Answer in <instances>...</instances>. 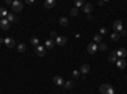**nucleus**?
Listing matches in <instances>:
<instances>
[{
    "label": "nucleus",
    "mask_w": 127,
    "mask_h": 94,
    "mask_svg": "<svg viewBox=\"0 0 127 94\" xmlns=\"http://www.w3.org/2000/svg\"><path fill=\"white\" fill-rule=\"evenodd\" d=\"M99 90H100V93H103V94H114L113 88H112L109 84H102L100 88H99Z\"/></svg>",
    "instance_id": "nucleus-1"
},
{
    "label": "nucleus",
    "mask_w": 127,
    "mask_h": 94,
    "mask_svg": "<svg viewBox=\"0 0 127 94\" xmlns=\"http://www.w3.org/2000/svg\"><path fill=\"white\" fill-rule=\"evenodd\" d=\"M12 9H13V12H15V13H20L22 10H23V3L19 1V0H15V1H13V4H12Z\"/></svg>",
    "instance_id": "nucleus-2"
},
{
    "label": "nucleus",
    "mask_w": 127,
    "mask_h": 94,
    "mask_svg": "<svg viewBox=\"0 0 127 94\" xmlns=\"http://www.w3.org/2000/svg\"><path fill=\"white\" fill-rule=\"evenodd\" d=\"M113 31L117 33V32H121L123 31V24H122V20H114V23H113Z\"/></svg>",
    "instance_id": "nucleus-3"
},
{
    "label": "nucleus",
    "mask_w": 127,
    "mask_h": 94,
    "mask_svg": "<svg viewBox=\"0 0 127 94\" xmlns=\"http://www.w3.org/2000/svg\"><path fill=\"white\" fill-rule=\"evenodd\" d=\"M86 50H88V52L90 54V55H94L97 51H98V46H97V43L92 42V43H89V45H88Z\"/></svg>",
    "instance_id": "nucleus-4"
},
{
    "label": "nucleus",
    "mask_w": 127,
    "mask_h": 94,
    "mask_svg": "<svg viewBox=\"0 0 127 94\" xmlns=\"http://www.w3.org/2000/svg\"><path fill=\"white\" fill-rule=\"evenodd\" d=\"M36 54L37 56H40V57H43L44 55H46V47H43V46H37L36 47Z\"/></svg>",
    "instance_id": "nucleus-5"
},
{
    "label": "nucleus",
    "mask_w": 127,
    "mask_h": 94,
    "mask_svg": "<svg viewBox=\"0 0 127 94\" xmlns=\"http://www.w3.org/2000/svg\"><path fill=\"white\" fill-rule=\"evenodd\" d=\"M4 43H5V46L8 48H13L14 46H15V41H14L13 38H10V37L4 38Z\"/></svg>",
    "instance_id": "nucleus-6"
},
{
    "label": "nucleus",
    "mask_w": 127,
    "mask_h": 94,
    "mask_svg": "<svg viewBox=\"0 0 127 94\" xmlns=\"http://www.w3.org/2000/svg\"><path fill=\"white\" fill-rule=\"evenodd\" d=\"M66 41H68V38L64 37V36H57V38L55 40V43L58 45V46H64L66 43Z\"/></svg>",
    "instance_id": "nucleus-7"
},
{
    "label": "nucleus",
    "mask_w": 127,
    "mask_h": 94,
    "mask_svg": "<svg viewBox=\"0 0 127 94\" xmlns=\"http://www.w3.org/2000/svg\"><path fill=\"white\" fill-rule=\"evenodd\" d=\"M0 27H1L4 31H8V29H9V27H10V24H9V20L6 19V18L1 19V20H0Z\"/></svg>",
    "instance_id": "nucleus-8"
},
{
    "label": "nucleus",
    "mask_w": 127,
    "mask_h": 94,
    "mask_svg": "<svg viewBox=\"0 0 127 94\" xmlns=\"http://www.w3.org/2000/svg\"><path fill=\"white\" fill-rule=\"evenodd\" d=\"M55 5H56V0H46V1L43 3V6L46 9H51V8H54Z\"/></svg>",
    "instance_id": "nucleus-9"
},
{
    "label": "nucleus",
    "mask_w": 127,
    "mask_h": 94,
    "mask_svg": "<svg viewBox=\"0 0 127 94\" xmlns=\"http://www.w3.org/2000/svg\"><path fill=\"white\" fill-rule=\"evenodd\" d=\"M54 84H56V85H58V86H64L65 81H64V79H62L61 76L56 75V76H54Z\"/></svg>",
    "instance_id": "nucleus-10"
},
{
    "label": "nucleus",
    "mask_w": 127,
    "mask_h": 94,
    "mask_svg": "<svg viewBox=\"0 0 127 94\" xmlns=\"http://www.w3.org/2000/svg\"><path fill=\"white\" fill-rule=\"evenodd\" d=\"M55 46V40H52V38H48L44 41V47H46L47 50H51V48H54Z\"/></svg>",
    "instance_id": "nucleus-11"
},
{
    "label": "nucleus",
    "mask_w": 127,
    "mask_h": 94,
    "mask_svg": "<svg viewBox=\"0 0 127 94\" xmlns=\"http://www.w3.org/2000/svg\"><path fill=\"white\" fill-rule=\"evenodd\" d=\"M116 54H117V57H119V59H125L127 56V51L125 48H119L118 51H116Z\"/></svg>",
    "instance_id": "nucleus-12"
},
{
    "label": "nucleus",
    "mask_w": 127,
    "mask_h": 94,
    "mask_svg": "<svg viewBox=\"0 0 127 94\" xmlns=\"http://www.w3.org/2000/svg\"><path fill=\"white\" fill-rule=\"evenodd\" d=\"M89 70H90V66H89L88 64H84V65H81V67H80V73L83 75H85L89 73Z\"/></svg>",
    "instance_id": "nucleus-13"
},
{
    "label": "nucleus",
    "mask_w": 127,
    "mask_h": 94,
    "mask_svg": "<svg viewBox=\"0 0 127 94\" xmlns=\"http://www.w3.org/2000/svg\"><path fill=\"white\" fill-rule=\"evenodd\" d=\"M116 64H117V67H118L119 70H122V69L126 67V61H125V59H118Z\"/></svg>",
    "instance_id": "nucleus-14"
},
{
    "label": "nucleus",
    "mask_w": 127,
    "mask_h": 94,
    "mask_svg": "<svg viewBox=\"0 0 127 94\" xmlns=\"http://www.w3.org/2000/svg\"><path fill=\"white\" fill-rule=\"evenodd\" d=\"M83 10H84V13H86V14H90V12L93 10V5H92L90 3H86V4H84V8H83Z\"/></svg>",
    "instance_id": "nucleus-15"
},
{
    "label": "nucleus",
    "mask_w": 127,
    "mask_h": 94,
    "mask_svg": "<svg viewBox=\"0 0 127 94\" xmlns=\"http://www.w3.org/2000/svg\"><path fill=\"white\" fill-rule=\"evenodd\" d=\"M108 60H109V62H117L118 57H117V54H116V51H113V52H111V54H109V56H108Z\"/></svg>",
    "instance_id": "nucleus-16"
},
{
    "label": "nucleus",
    "mask_w": 127,
    "mask_h": 94,
    "mask_svg": "<svg viewBox=\"0 0 127 94\" xmlns=\"http://www.w3.org/2000/svg\"><path fill=\"white\" fill-rule=\"evenodd\" d=\"M6 19H8L9 23H10V22H17V20H18V17L14 15L13 13H8V17H6Z\"/></svg>",
    "instance_id": "nucleus-17"
},
{
    "label": "nucleus",
    "mask_w": 127,
    "mask_h": 94,
    "mask_svg": "<svg viewBox=\"0 0 127 94\" xmlns=\"http://www.w3.org/2000/svg\"><path fill=\"white\" fill-rule=\"evenodd\" d=\"M6 17H8V12H6V9L0 8V19H4Z\"/></svg>",
    "instance_id": "nucleus-18"
},
{
    "label": "nucleus",
    "mask_w": 127,
    "mask_h": 94,
    "mask_svg": "<svg viewBox=\"0 0 127 94\" xmlns=\"http://www.w3.org/2000/svg\"><path fill=\"white\" fill-rule=\"evenodd\" d=\"M60 24H61L62 27H66V26L69 24V19H68V18H65V17L60 18Z\"/></svg>",
    "instance_id": "nucleus-19"
},
{
    "label": "nucleus",
    "mask_w": 127,
    "mask_h": 94,
    "mask_svg": "<svg viewBox=\"0 0 127 94\" xmlns=\"http://www.w3.org/2000/svg\"><path fill=\"white\" fill-rule=\"evenodd\" d=\"M64 86H65V89H71L72 86H74V81H72V80H68V81H65Z\"/></svg>",
    "instance_id": "nucleus-20"
},
{
    "label": "nucleus",
    "mask_w": 127,
    "mask_h": 94,
    "mask_svg": "<svg viewBox=\"0 0 127 94\" xmlns=\"http://www.w3.org/2000/svg\"><path fill=\"white\" fill-rule=\"evenodd\" d=\"M31 43H32L33 46L37 47V46H40V40L37 38V37H32V38H31Z\"/></svg>",
    "instance_id": "nucleus-21"
},
{
    "label": "nucleus",
    "mask_w": 127,
    "mask_h": 94,
    "mask_svg": "<svg viewBox=\"0 0 127 94\" xmlns=\"http://www.w3.org/2000/svg\"><path fill=\"white\" fill-rule=\"evenodd\" d=\"M102 36L100 34H94V43H102Z\"/></svg>",
    "instance_id": "nucleus-22"
},
{
    "label": "nucleus",
    "mask_w": 127,
    "mask_h": 94,
    "mask_svg": "<svg viewBox=\"0 0 127 94\" xmlns=\"http://www.w3.org/2000/svg\"><path fill=\"white\" fill-rule=\"evenodd\" d=\"M26 45H24V43H19V45H18V51L19 52H24L26 51Z\"/></svg>",
    "instance_id": "nucleus-23"
},
{
    "label": "nucleus",
    "mask_w": 127,
    "mask_h": 94,
    "mask_svg": "<svg viewBox=\"0 0 127 94\" xmlns=\"http://www.w3.org/2000/svg\"><path fill=\"white\" fill-rule=\"evenodd\" d=\"M70 14H71L72 17H76L78 14H79V9H78V8H72V9L70 10Z\"/></svg>",
    "instance_id": "nucleus-24"
},
{
    "label": "nucleus",
    "mask_w": 127,
    "mask_h": 94,
    "mask_svg": "<svg viewBox=\"0 0 127 94\" xmlns=\"http://www.w3.org/2000/svg\"><path fill=\"white\" fill-rule=\"evenodd\" d=\"M111 38L113 40V41H118V40H119V34L116 33V32H113V33L111 34Z\"/></svg>",
    "instance_id": "nucleus-25"
},
{
    "label": "nucleus",
    "mask_w": 127,
    "mask_h": 94,
    "mask_svg": "<svg viewBox=\"0 0 127 94\" xmlns=\"http://www.w3.org/2000/svg\"><path fill=\"white\" fill-rule=\"evenodd\" d=\"M98 50H99V51H106V50H107V45H106V43H99Z\"/></svg>",
    "instance_id": "nucleus-26"
},
{
    "label": "nucleus",
    "mask_w": 127,
    "mask_h": 94,
    "mask_svg": "<svg viewBox=\"0 0 127 94\" xmlns=\"http://www.w3.org/2000/svg\"><path fill=\"white\" fill-rule=\"evenodd\" d=\"M72 76H74V78H76V79H78V78H80V71L74 70V71H72Z\"/></svg>",
    "instance_id": "nucleus-27"
},
{
    "label": "nucleus",
    "mask_w": 127,
    "mask_h": 94,
    "mask_svg": "<svg viewBox=\"0 0 127 94\" xmlns=\"http://www.w3.org/2000/svg\"><path fill=\"white\" fill-rule=\"evenodd\" d=\"M50 34H51V38H52V40H56V38H57V33H56V31H51Z\"/></svg>",
    "instance_id": "nucleus-28"
},
{
    "label": "nucleus",
    "mask_w": 127,
    "mask_h": 94,
    "mask_svg": "<svg viewBox=\"0 0 127 94\" xmlns=\"http://www.w3.org/2000/svg\"><path fill=\"white\" fill-rule=\"evenodd\" d=\"M81 5L84 6V1H75V8L79 9V6H81Z\"/></svg>",
    "instance_id": "nucleus-29"
},
{
    "label": "nucleus",
    "mask_w": 127,
    "mask_h": 94,
    "mask_svg": "<svg viewBox=\"0 0 127 94\" xmlns=\"http://www.w3.org/2000/svg\"><path fill=\"white\" fill-rule=\"evenodd\" d=\"M106 33H107V29H106V28H100V29H99V34H100V36L106 34Z\"/></svg>",
    "instance_id": "nucleus-30"
},
{
    "label": "nucleus",
    "mask_w": 127,
    "mask_h": 94,
    "mask_svg": "<svg viewBox=\"0 0 127 94\" xmlns=\"http://www.w3.org/2000/svg\"><path fill=\"white\" fill-rule=\"evenodd\" d=\"M119 34H121V36H123V37H126V36H127V32L123 29V31H121V32H119Z\"/></svg>",
    "instance_id": "nucleus-31"
},
{
    "label": "nucleus",
    "mask_w": 127,
    "mask_h": 94,
    "mask_svg": "<svg viewBox=\"0 0 127 94\" xmlns=\"http://www.w3.org/2000/svg\"><path fill=\"white\" fill-rule=\"evenodd\" d=\"M26 3H27V4H29V5H31V4H33V3H34V0H27Z\"/></svg>",
    "instance_id": "nucleus-32"
},
{
    "label": "nucleus",
    "mask_w": 127,
    "mask_h": 94,
    "mask_svg": "<svg viewBox=\"0 0 127 94\" xmlns=\"http://www.w3.org/2000/svg\"><path fill=\"white\" fill-rule=\"evenodd\" d=\"M86 19H88V20H92V19H93V17H92V14H88V17H86Z\"/></svg>",
    "instance_id": "nucleus-33"
},
{
    "label": "nucleus",
    "mask_w": 127,
    "mask_h": 94,
    "mask_svg": "<svg viewBox=\"0 0 127 94\" xmlns=\"http://www.w3.org/2000/svg\"><path fill=\"white\" fill-rule=\"evenodd\" d=\"M3 42H4V40H3L1 37H0V43H3Z\"/></svg>",
    "instance_id": "nucleus-34"
},
{
    "label": "nucleus",
    "mask_w": 127,
    "mask_h": 94,
    "mask_svg": "<svg viewBox=\"0 0 127 94\" xmlns=\"http://www.w3.org/2000/svg\"><path fill=\"white\" fill-rule=\"evenodd\" d=\"M48 94H51V93H48Z\"/></svg>",
    "instance_id": "nucleus-35"
}]
</instances>
